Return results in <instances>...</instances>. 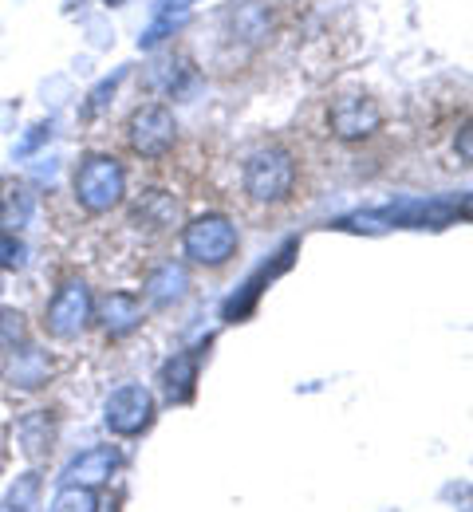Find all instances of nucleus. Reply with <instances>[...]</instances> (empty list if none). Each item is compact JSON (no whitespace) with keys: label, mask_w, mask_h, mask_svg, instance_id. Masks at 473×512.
Listing matches in <instances>:
<instances>
[{"label":"nucleus","mask_w":473,"mask_h":512,"mask_svg":"<svg viewBox=\"0 0 473 512\" xmlns=\"http://www.w3.org/2000/svg\"><path fill=\"white\" fill-rule=\"evenodd\" d=\"M462 158L470 162V130H462Z\"/></svg>","instance_id":"obj_19"},{"label":"nucleus","mask_w":473,"mask_h":512,"mask_svg":"<svg viewBox=\"0 0 473 512\" xmlns=\"http://www.w3.org/2000/svg\"><path fill=\"white\" fill-rule=\"evenodd\" d=\"M127 193V174L111 154H91L75 170V201L87 213H107L123 201Z\"/></svg>","instance_id":"obj_1"},{"label":"nucleus","mask_w":473,"mask_h":512,"mask_svg":"<svg viewBox=\"0 0 473 512\" xmlns=\"http://www.w3.org/2000/svg\"><path fill=\"white\" fill-rule=\"evenodd\" d=\"M174 138H178V123L158 103L138 107L135 115H131V123H127V142L142 158H166L174 150Z\"/></svg>","instance_id":"obj_4"},{"label":"nucleus","mask_w":473,"mask_h":512,"mask_svg":"<svg viewBox=\"0 0 473 512\" xmlns=\"http://www.w3.org/2000/svg\"><path fill=\"white\" fill-rule=\"evenodd\" d=\"M0 512H16V509H12V505H8V501H4V505H0Z\"/></svg>","instance_id":"obj_20"},{"label":"nucleus","mask_w":473,"mask_h":512,"mask_svg":"<svg viewBox=\"0 0 473 512\" xmlns=\"http://www.w3.org/2000/svg\"><path fill=\"white\" fill-rule=\"evenodd\" d=\"M0 268H24V245L16 233H0Z\"/></svg>","instance_id":"obj_18"},{"label":"nucleus","mask_w":473,"mask_h":512,"mask_svg":"<svg viewBox=\"0 0 473 512\" xmlns=\"http://www.w3.org/2000/svg\"><path fill=\"white\" fill-rule=\"evenodd\" d=\"M119 469V449L115 446H95V449H83L68 469H64V485H83V489H95L103 481H111V473Z\"/></svg>","instance_id":"obj_8"},{"label":"nucleus","mask_w":473,"mask_h":512,"mask_svg":"<svg viewBox=\"0 0 473 512\" xmlns=\"http://www.w3.org/2000/svg\"><path fill=\"white\" fill-rule=\"evenodd\" d=\"M99 323H103V331H107L111 339L131 335L138 323H142V304H138V296H131V292H111V296L99 304Z\"/></svg>","instance_id":"obj_9"},{"label":"nucleus","mask_w":473,"mask_h":512,"mask_svg":"<svg viewBox=\"0 0 473 512\" xmlns=\"http://www.w3.org/2000/svg\"><path fill=\"white\" fill-rule=\"evenodd\" d=\"M296 186V162H292V154L288 150H280V146H265V150H257L253 158H249V166H245V190L253 201H284L288 193Z\"/></svg>","instance_id":"obj_3"},{"label":"nucleus","mask_w":473,"mask_h":512,"mask_svg":"<svg viewBox=\"0 0 473 512\" xmlns=\"http://www.w3.org/2000/svg\"><path fill=\"white\" fill-rule=\"evenodd\" d=\"M237 241H241L237 237V225L229 217H221V213H205L198 221H190L186 233H182L186 256L194 264H205V268H221L225 260H233Z\"/></svg>","instance_id":"obj_2"},{"label":"nucleus","mask_w":473,"mask_h":512,"mask_svg":"<svg viewBox=\"0 0 473 512\" xmlns=\"http://www.w3.org/2000/svg\"><path fill=\"white\" fill-rule=\"evenodd\" d=\"M328 123H332V134H336V138L359 142V138H371V134L379 130L383 111H379V103L367 99V95H343V99L332 103Z\"/></svg>","instance_id":"obj_7"},{"label":"nucleus","mask_w":473,"mask_h":512,"mask_svg":"<svg viewBox=\"0 0 473 512\" xmlns=\"http://www.w3.org/2000/svg\"><path fill=\"white\" fill-rule=\"evenodd\" d=\"M174 221H178V201L162 190L142 193V201L131 213V225H138V229H170Z\"/></svg>","instance_id":"obj_11"},{"label":"nucleus","mask_w":473,"mask_h":512,"mask_svg":"<svg viewBox=\"0 0 473 512\" xmlns=\"http://www.w3.org/2000/svg\"><path fill=\"white\" fill-rule=\"evenodd\" d=\"M186 268H178V264H162V268H154L150 272V280H146V296L154 300V304H178L182 296H186Z\"/></svg>","instance_id":"obj_12"},{"label":"nucleus","mask_w":473,"mask_h":512,"mask_svg":"<svg viewBox=\"0 0 473 512\" xmlns=\"http://www.w3.org/2000/svg\"><path fill=\"white\" fill-rule=\"evenodd\" d=\"M24 339V316L20 312H0V347L12 351Z\"/></svg>","instance_id":"obj_17"},{"label":"nucleus","mask_w":473,"mask_h":512,"mask_svg":"<svg viewBox=\"0 0 473 512\" xmlns=\"http://www.w3.org/2000/svg\"><path fill=\"white\" fill-rule=\"evenodd\" d=\"M107 4H119V0H107Z\"/></svg>","instance_id":"obj_21"},{"label":"nucleus","mask_w":473,"mask_h":512,"mask_svg":"<svg viewBox=\"0 0 473 512\" xmlns=\"http://www.w3.org/2000/svg\"><path fill=\"white\" fill-rule=\"evenodd\" d=\"M44 375H48V363H44L40 351H16V359H12V379H16V383L40 386Z\"/></svg>","instance_id":"obj_13"},{"label":"nucleus","mask_w":473,"mask_h":512,"mask_svg":"<svg viewBox=\"0 0 473 512\" xmlns=\"http://www.w3.org/2000/svg\"><path fill=\"white\" fill-rule=\"evenodd\" d=\"M194 383H198V355L182 351L162 367V394L166 402H190L194 398Z\"/></svg>","instance_id":"obj_10"},{"label":"nucleus","mask_w":473,"mask_h":512,"mask_svg":"<svg viewBox=\"0 0 473 512\" xmlns=\"http://www.w3.org/2000/svg\"><path fill=\"white\" fill-rule=\"evenodd\" d=\"M48 438H52V430H48V418H44V414H28V418L20 422V446H24L28 457L44 453Z\"/></svg>","instance_id":"obj_14"},{"label":"nucleus","mask_w":473,"mask_h":512,"mask_svg":"<svg viewBox=\"0 0 473 512\" xmlns=\"http://www.w3.org/2000/svg\"><path fill=\"white\" fill-rule=\"evenodd\" d=\"M154 418V398L146 386H119L111 398H107V410H103V422L111 434L119 438H135L150 426Z\"/></svg>","instance_id":"obj_5"},{"label":"nucleus","mask_w":473,"mask_h":512,"mask_svg":"<svg viewBox=\"0 0 473 512\" xmlns=\"http://www.w3.org/2000/svg\"><path fill=\"white\" fill-rule=\"evenodd\" d=\"M91 320V292L79 284V280H68L56 296H52V304H48V312H44V327H48V335H56V339H75L83 327Z\"/></svg>","instance_id":"obj_6"},{"label":"nucleus","mask_w":473,"mask_h":512,"mask_svg":"<svg viewBox=\"0 0 473 512\" xmlns=\"http://www.w3.org/2000/svg\"><path fill=\"white\" fill-rule=\"evenodd\" d=\"M36 493H40V477L36 473H24L16 485H12V493H8V505L16 512H28L36 505Z\"/></svg>","instance_id":"obj_16"},{"label":"nucleus","mask_w":473,"mask_h":512,"mask_svg":"<svg viewBox=\"0 0 473 512\" xmlns=\"http://www.w3.org/2000/svg\"><path fill=\"white\" fill-rule=\"evenodd\" d=\"M95 509H99V501H95L91 489H83V485H64V489L56 493V501H52L48 512H95Z\"/></svg>","instance_id":"obj_15"}]
</instances>
